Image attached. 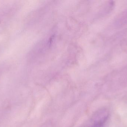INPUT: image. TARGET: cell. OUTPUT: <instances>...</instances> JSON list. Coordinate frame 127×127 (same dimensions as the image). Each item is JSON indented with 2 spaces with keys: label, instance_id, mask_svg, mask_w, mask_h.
<instances>
[{
  "label": "cell",
  "instance_id": "obj_1",
  "mask_svg": "<svg viewBox=\"0 0 127 127\" xmlns=\"http://www.w3.org/2000/svg\"><path fill=\"white\" fill-rule=\"evenodd\" d=\"M108 117V111L101 109L96 112L81 127H103Z\"/></svg>",
  "mask_w": 127,
  "mask_h": 127
},
{
  "label": "cell",
  "instance_id": "obj_2",
  "mask_svg": "<svg viewBox=\"0 0 127 127\" xmlns=\"http://www.w3.org/2000/svg\"><path fill=\"white\" fill-rule=\"evenodd\" d=\"M119 24L124 25L127 24V10L121 15L118 20Z\"/></svg>",
  "mask_w": 127,
  "mask_h": 127
}]
</instances>
